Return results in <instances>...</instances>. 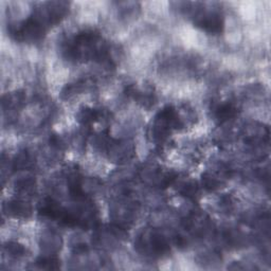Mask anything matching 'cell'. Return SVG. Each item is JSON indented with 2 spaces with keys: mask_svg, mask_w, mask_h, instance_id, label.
<instances>
[{
  "mask_svg": "<svg viewBox=\"0 0 271 271\" xmlns=\"http://www.w3.org/2000/svg\"><path fill=\"white\" fill-rule=\"evenodd\" d=\"M237 114V109L235 106L231 103H227V104H221L216 108V113H215V116L218 119L219 122H225L230 120L236 116Z\"/></svg>",
  "mask_w": 271,
  "mask_h": 271,
  "instance_id": "1",
  "label": "cell"
}]
</instances>
